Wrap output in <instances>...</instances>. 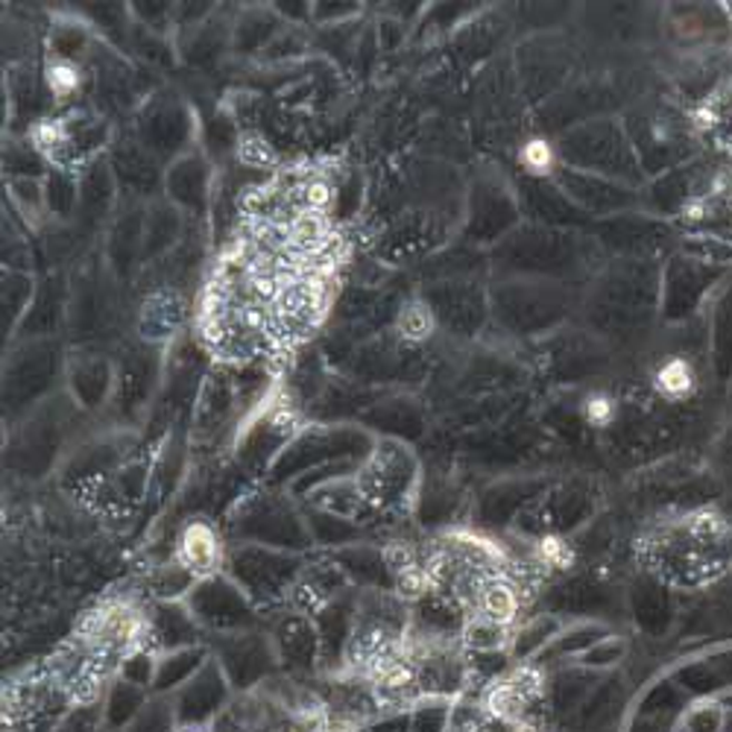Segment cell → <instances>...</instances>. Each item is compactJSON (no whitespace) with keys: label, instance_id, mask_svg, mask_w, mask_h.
<instances>
[{"label":"cell","instance_id":"3957f363","mask_svg":"<svg viewBox=\"0 0 732 732\" xmlns=\"http://www.w3.org/2000/svg\"><path fill=\"white\" fill-rule=\"evenodd\" d=\"M516 609H519V598H516V592L507 583L492 580L484 586V592H480V613H484L489 624H496V627L510 624Z\"/></svg>","mask_w":732,"mask_h":732},{"label":"cell","instance_id":"5b68a950","mask_svg":"<svg viewBox=\"0 0 732 732\" xmlns=\"http://www.w3.org/2000/svg\"><path fill=\"white\" fill-rule=\"evenodd\" d=\"M521 167L534 176H548L554 174V165H557V153H554L552 141H545V138H530L525 141L519 153Z\"/></svg>","mask_w":732,"mask_h":732},{"label":"cell","instance_id":"277c9868","mask_svg":"<svg viewBox=\"0 0 732 732\" xmlns=\"http://www.w3.org/2000/svg\"><path fill=\"white\" fill-rule=\"evenodd\" d=\"M399 334L410 343H422L433 334V314L428 311L422 302H410L408 308H402V314H399V323H396Z\"/></svg>","mask_w":732,"mask_h":732},{"label":"cell","instance_id":"ba28073f","mask_svg":"<svg viewBox=\"0 0 732 732\" xmlns=\"http://www.w3.org/2000/svg\"><path fill=\"white\" fill-rule=\"evenodd\" d=\"M583 413H586V419H589L592 426L604 428L615 419V402L609 399V396L595 393V396H589V399H586V404H583Z\"/></svg>","mask_w":732,"mask_h":732},{"label":"cell","instance_id":"8992f818","mask_svg":"<svg viewBox=\"0 0 732 732\" xmlns=\"http://www.w3.org/2000/svg\"><path fill=\"white\" fill-rule=\"evenodd\" d=\"M48 86L56 97H71L79 88V71L71 62H53L48 68Z\"/></svg>","mask_w":732,"mask_h":732},{"label":"cell","instance_id":"52a82bcc","mask_svg":"<svg viewBox=\"0 0 732 732\" xmlns=\"http://www.w3.org/2000/svg\"><path fill=\"white\" fill-rule=\"evenodd\" d=\"M302 199H305V208H311V212H325L331 199H334V188H331L329 179L316 176L302 188Z\"/></svg>","mask_w":732,"mask_h":732},{"label":"cell","instance_id":"9c48e42d","mask_svg":"<svg viewBox=\"0 0 732 732\" xmlns=\"http://www.w3.org/2000/svg\"><path fill=\"white\" fill-rule=\"evenodd\" d=\"M241 158H244L246 165H270L273 162V150H270V144L261 138V135H244V141H241Z\"/></svg>","mask_w":732,"mask_h":732},{"label":"cell","instance_id":"7a4b0ae2","mask_svg":"<svg viewBox=\"0 0 732 732\" xmlns=\"http://www.w3.org/2000/svg\"><path fill=\"white\" fill-rule=\"evenodd\" d=\"M656 393L671 399V402H680V399H689L697 387V372H694L692 361L689 358H668L656 370L654 379Z\"/></svg>","mask_w":732,"mask_h":732},{"label":"cell","instance_id":"6da1fadb","mask_svg":"<svg viewBox=\"0 0 732 732\" xmlns=\"http://www.w3.org/2000/svg\"><path fill=\"white\" fill-rule=\"evenodd\" d=\"M179 559L191 575H212L221 563V543L205 521H194L182 530Z\"/></svg>","mask_w":732,"mask_h":732},{"label":"cell","instance_id":"30bf717a","mask_svg":"<svg viewBox=\"0 0 732 732\" xmlns=\"http://www.w3.org/2000/svg\"><path fill=\"white\" fill-rule=\"evenodd\" d=\"M539 554L554 568H568V563H572V548L563 539H557V536H545L543 543H539Z\"/></svg>","mask_w":732,"mask_h":732}]
</instances>
